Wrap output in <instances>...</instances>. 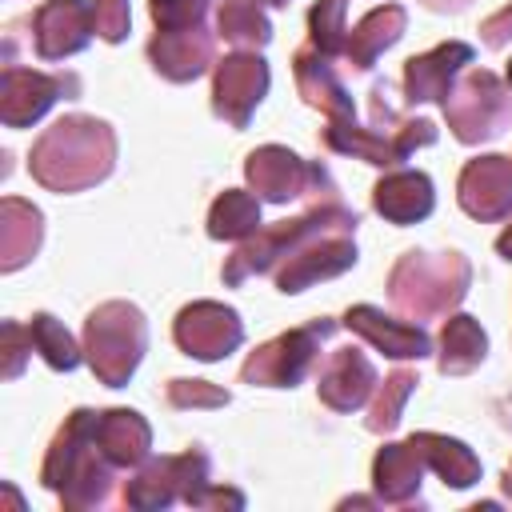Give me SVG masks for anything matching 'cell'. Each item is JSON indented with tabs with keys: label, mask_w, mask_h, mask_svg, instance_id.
<instances>
[{
	"label": "cell",
	"mask_w": 512,
	"mask_h": 512,
	"mask_svg": "<svg viewBox=\"0 0 512 512\" xmlns=\"http://www.w3.org/2000/svg\"><path fill=\"white\" fill-rule=\"evenodd\" d=\"M116 164V132L96 116H60L40 132L28 156V172L52 192H84L100 184Z\"/></svg>",
	"instance_id": "cell-1"
},
{
	"label": "cell",
	"mask_w": 512,
	"mask_h": 512,
	"mask_svg": "<svg viewBox=\"0 0 512 512\" xmlns=\"http://www.w3.org/2000/svg\"><path fill=\"white\" fill-rule=\"evenodd\" d=\"M96 416L100 412H92V408H76L60 424V432L44 456L40 480H44V488L60 492L64 508H96L108 500L116 464L96 444Z\"/></svg>",
	"instance_id": "cell-2"
},
{
	"label": "cell",
	"mask_w": 512,
	"mask_h": 512,
	"mask_svg": "<svg viewBox=\"0 0 512 512\" xmlns=\"http://www.w3.org/2000/svg\"><path fill=\"white\" fill-rule=\"evenodd\" d=\"M472 284V268L460 252H404L388 276L392 304L412 320L448 316Z\"/></svg>",
	"instance_id": "cell-3"
},
{
	"label": "cell",
	"mask_w": 512,
	"mask_h": 512,
	"mask_svg": "<svg viewBox=\"0 0 512 512\" xmlns=\"http://www.w3.org/2000/svg\"><path fill=\"white\" fill-rule=\"evenodd\" d=\"M148 348V320L128 300L100 304L84 324V360L100 384L124 388Z\"/></svg>",
	"instance_id": "cell-4"
},
{
	"label": "cell",
	"mask_w": 512,
	"mask_h": 512,
	"mask_svg": "<svg viewBox=\"0 0 512 512\" xmlns=\"http://www.w3.org/2000/svg\"><path fill=\"white\" fill-rule=\"evenodd\" d=\"M444 116L460 144L496 140L512 128V88H504V80L488 68H464L444 96Z\"/></svg>",
	"instance_id": "cell-5"
},
{
	"label": "cell",
	"mask_w": 512,
	"mask_h": 512,
	"mask_svg": "<svg viewBox=\"0 0 512 512\" xmlns=\"http://www.w3.org/2000/svg\"><path fill=\"white\" fill-rule=\"evenodd\" d=\"M332 332H336L332 320H312V324H304V328H292V332H284V336L260 344V348L244 360L240 380H244V384H260V388H292V384H300V380L316 368L320 344H324Z\"/></svg>",
	"instance_id": "cell-6"
},
{
	"label": "cell",
	"mask_w": 512,
	"mask_h": 512,
	"mask_svg": "<svg viewBox=\"0 0 512 512\" xmlns=\"http://www.w3.org/2000/svg\"><path fill=\"white\" fill-rule=\"evenodd\" d=\"M432 140H436V128L428 120H408L400 132H380V128H360L352 116H344V120H328L324 128V144L332 152L368 160L376 168H396Z\"/></svg>",
	"instance_id": "cell-7"
},
{
	"label": "cell",
	"mask_w": 512,
	"mask_h": 512,
	"mask_svg": "<svg viewBox=\"0 0 512 512\" xmlns=\"http://www.w3.org/2000/svg\"><path fill=\"white\" fill-rule=\"evenodd\" d=\"M244 176L252 184V192L268 204H288L304 192H320V188H332L328 172L320 164H304L292 148H280V144H264L248 156L244 164Z\"/></svg>",
	"instance_id": "cell-8"
},
{
	"label": "cell",
	"mask_w": 512,
	"mask_h": 512,
	"mask_svg": "<svg viewBox=\"0 0 512 512\" xmlns=\"http://www.w3.org/2000/svg\"><path fill=\"white\" fill-rule=\"evenodd\" d=\"M80 80L68 72H36V68H16L4 64L0 72V120L8 128H28L36 124L60 96H76Z\"/></svg>",
	"instance_id": "cell-9"
},
{
	"label": "cell",
	"mask_w": 512,
	"mask_h": 512,
	"mask_svg": "<svg viewBox=\"0 0 512 512\" xmlns=\"http://www.w3.org/2000/svg\"><path fill=\"white\" fill-rule=\"evenodd\" d=\"M172 336H176L180 352L192 360H224L228 352L240 348L244 324H240L236 308H228L220 300H196V304L180 308Z\"/></svg>",
	"instance_id": "cell-10"
},
{
	"label": "cell",
	"mask_w": 512,
	"mask_h": 512,
	"mask_svg": "<svg viewBox=\"0 0 512 512\" xmlns=\"http://www.w3.org/2000/svg\"><path fill=\"white\" fill-rule=\"evenodd\" d=\"M268 92V64L260 52H232L216 64L212 80V112L232 128H248L256 104Z\"/></svg>",
	"instance_id": "cell-11"
},
{
	"label": "cell",
	"mask_w": 512,
	"mask_h": 512,
	"mask_svg": "<svg viewBox=\"0 0 512 512\" xmlns=\"http://www.w3.org/2000/svg\"><path fill=\"white\" fill-rule=\"evenodd\" d=\"M96 32V16L88 0H44L32 16V40L40 60H64L88 48Z\"/></svg>",
	"instance_id": "cell-12"
},
{
	"label": "cell",
	"mask_w": 512,
	"mask_h": 512,
	"mask_svg": "<svg viewBox=\"0 0 512 512\" xmlns=\"http://www.w3.org/2000/svg\"><path fill=\"white\" fill-rule=\"evenodd\" d=\"M460 208L472 220H504L512 216V160L508 156H476L464 164L456 184Z\"/></svg>",
	"instance_id": "cell-13"
},
{
	"label": "cell",
	"mask_w": 512,
	"mask_h": 512,
	"mask_svg": "<svg viewBox=\"0 0 512 512\" xmlns=\"http://www.w3.org/2000/svg\"><path fill=\"white\" fill-rule=\"evenodd\" d=\"M344 328H352L360 340H368L376 352L392 356V360H424L432 352V336L420 324L396 320L384 308L372 304H356L344 312Z\"/></svg>",
	"instance_id": "cell-14"
},
{
	"label": "cell",
	"mask_w": 512,
	"mask_h": 512,
	"mask_svg": "<svg viewBox=\"0 0 512 512\" xmlns=\"http://www.w3.org/2000/svg\"><path fill=\"white\" fill-rule=\"evenodd\" d=\"M376 368L360 348H336L316 376V392L332 412H356L376 392Z\"/></svg>",
	"instance_id": "cell-15"
},
{
	"label": "cell",
	"mask_w": 512,
	"mask_h": 512,
	"mask_svg": "<svg viewBox=\"0 0 512 512\" xmlns=\"http://www.w3.org/2000/svg\"><path fill=\"white\" fill-rule=\"evenodd\" d=\"M212 52H216V44H212V32L204 24H196V28H160L148 44L152 68L172 84H188V80L204 76L208 64H212Z\"/></svg>",
	"instance_id": "cell-16"
},
{
	"label": "cell",
	"mask_w": 512,
	"mask_h": 512,
	"mask_svg": "<svg viewBox=\"0 0 512 512\" xmlns=\"http://www.w3.org/2000/svg\"><path fill=\"white\" fill-rule=\"evenodd\" d=\"M472 56L476 52L468 44H460V40H448V44L424 52V56H412L404 64V92H408L404 100L408 104H428V100L444 104V96L452 92L456 76L472 64Z\"/></svg>",
	"instance_id": "cell-17"
},
{
	"label": "cell",
	"mask_w": 512,
	"mask_h": 512,
	"mask_svg": "<svg viewBox=\"0 0 512 512\" xmlns=\"http://www.w3.org/2000/svg\"><path fill=\"white\" fill-rule=\"evenodd\" d=\"M292 76H296L300 96H304L312 108H320L328 120L352 116V96H348L344 80L336 76L332 56H324L320 48L308 44V48H300V52L292 56Z\"/></svg>",
	"instance_id": "cell-18"
},
{
	"label": "cell",
	"mask_w": 512,
	"mask_h": 512,
	"mask_svg": "<svg viewBox=\"0 0 512 512\" xmlns=\"http://www.w3.org/2000/svg\"><path fill=\"white\" fill-rule=\"evenodd\" d=\"M372 208H376L388 224H416V220H424V216L436 208L432 180H428L424 172H412V168L388 172V176L372 188Z\"/></svg>",
	"instance_id": "cell-19"
},
{
	"label": "cell",
	"mask_w": 512,
	"mask_h": 512,
	"mask_svg": "<svg viewBox=\"0 0 512 512\" xmlns=\"http://www.w3.org/2000/svg\"><path fill=\"white\" fill-rule=\"evenodd\" d=\"M424 456L412 440L404 444H384L372 460V484L376 496L384 504H412L420 500V484H424Z\"/></svg>",
	"instance_id": "cell-20"
},
{
	"label": "cell",
	"mask_w": 512,
	"mask_h": 512,
	"mask_svg": "<svg viewBox=\"0 0 512 512\" xmlns=\"http://www.w3.org/2000/svg\"><path fill=\"white\" fill-rule=\"evenodd\" d=\"M96 444L116 468H140L152 452V428L132 408H108L96 416Z\"/></svg>",
	"instance_id": "cell-21"
},
{
	"label": "cell",
	"mask_w": 512,
	"mask_h": 512,
	"mask_svg": "<svg viewBox=\"0 0 512 512\" xmlns=\"http://www.w3.org/2000/svg\"><path fill=\"white\" fill-rule=\"evenodd\" d=\"M44 240V216L40 208H32L20 196H4L0 200V268L16 272L24 268Z\"/></svg>",
	"instance_id": "cell-22"
},
{
	"label": "cell",
	"mask_w": 512,
	"mask_h": 512,
	"mask_svg": "<svg viewBox=\"0 0 512 512\" xmlns=\"http://www.w3.org/2000/svg\"><path fill=\"white\" fill-rule=\"evenodd\" d=\"M408 28V12L400 4H384V8H372L352 32H348V44H344V56L356 72H368L376 64V56L384 48H392Z\"/></svg>",
	"instance_id": "cell-23"
},
{
	"label": "cell",
	"mask_w": 512,
	"mask_h": 512,
	"mask_svg": "<svg viewBox=\"0 0 512 512\" xmlns=\"http://www.w3.org/2000/svg\"><path fill=\"white\" fill-rule=\"evenodd\" d=\"M412 444L420 448L424 464L452 488H468L480 480V460L476 452L464 444V440H452V436H440V432H416Z\"/></svg>",
	"instance_id": "cell-24"
},
{
	"label": "cell",
	"mask_w": 512,
	"mask_h": 512,
	"mask_svg": "<svg viewBox=\"0 0 512 512\" xmlns=\"http://www.w3.org/2000/svg\"><path fill=\"white\" fill-rule=\"evenodd\" d=\"M484 352H488V336H484L480 320H472L464 312L444 320V328H440V372L444 376L472 372L484 360Z\"/></svg>",
	"instance_id": "cell-25"
},
{
	"label": "cell",
	"mask_w": 512,
	"mask_h": 512,
	"mask_svg": "<svg viewBox=\"0 0 512 512\" xmlns=\"http://www.w3.org/2000/svg\"><path fill=\"white\" fill-rule=\"evenodd\" d=\"M260 232V196L244 188H228L208 208V236L212 240H248Z\"/></svg>",
	"instance_id": "cell-26"
},
{
	"label": "cell",
	"mask_w": 512,
	"mask_h": 512,
	"mask_svg": "<svg viewBox=\"0 0 512 512\" xmlns=\"http://www.w3.org/2000/svg\"><path fill=\"white\" fill-rule=\"evenodd\" d=\"M216 28L228 44H236L240 52H256L272 40V24L264 16L260 0H220L216 8Z\"/></svg>",
	"instance_id": "cell-27"
},
{
	"label": "cell",
	"mask_w": 512,
	"mask_h": 512,
	"mask_svg": "<svg viewBox=\"0 0 512 512\" xmlns=\"http://www.w3.org/2000/svg\"><path fill=\"white\" fill-rule=\"evenodd\" d=\"M28 332H32V348L44 356L48 368L56 372H72L80 360H84V348H76L72 332L52 316V312H36L28 320Z\"/></svg>",
	"instance_id": "cell-28"
},
{
	"label": "cell",
	"mask_w": 512,
	"mask_h": 512,
	"mask_svg": "<svg viewBox=\"0 0 512 512\" xmlns=\"http://www.w3.org/2000/svg\"><path fill=\"white\" fill-rule=\"evenodd\" d=\"M176 500H180V488H176V476H172L168 456L148 460L140 468V476L128 480V488H124V504H132V508H168Z\"/></svg>",
	"instance_id": "cell-29"
},
{
	"label": "cell",
	"mask_w": 512,
	"mask_h": 512,
	"mask_svg": "<svg viewBox=\"0 0 512 512\" xmlns=\"http://www.w3.org/2000/svg\"><path fill=\"white\" fill-rule=\"evenodd\" d=\"M420 380H416V372H408V368H396L380 388H376V400H372V408H368V432H392L396 424H400V412H404V400L412 396V388H416Z\"/></svg>",
	"instance_id": "cell-30"
},
{
	"label": "cell",
	"mask_w": 512,
	"mask_h": 512,
	"mask_svg": "<svg viewBox=\"0 0 512 512\" xmlns=\"http://www.w3.org/2000/svg\"><path fill=\"white\" fill-rule=\"evenodd\" d=\"M344 12L348 0H316L308 12V28H312V48H320L324 56H340L348 44V28H344Z\"/></svg>",
	"instance_id": "cell-31"
},
{
	"label": "cell",
	"mask_w": 512,
	"mask_h": 512,
	"mask_svg": "<svg viewBox=\"0 0 512 512\" xmlns=\"http://www.w3.org/2000/svg\"><path fill=\"white\" fill-rule=\"evenodd\" d=\"M228 400H232V392L220 384H208V380H172L168 384L172 408H224Z\"/></svg>",
	"instance_id": "cell-32"
},
{
	"label": "cell",
	"mask_w": 512,
	"mask_h": 512,
	"mask_svg": "<svg viewBox=\"0 0 512 512\" xmlns=\"http://www.w3.org/2000/svg\"><path fill=\"white\" fill-rule=\"evenodd\" d=\"M212 0H148L156 28H196L204 24Z\"/></svg>",
	"instance_id": "cell-33"
},
{
	"label": "cell",
	"mask_w": 512,
	"mask_h": 512,
	"mask_svg": "<svg viewBox=\"0 0 512 512\" xmlns=\"http://www.w3.org/2000/svg\"><path fill=\"white\" fill-rule=\"evenodd\" d=\"M92 16H96V32L108 44H120L132 28V8L128 0H92Z\"/></svg>",
	"instance_id": "cell-34"
},
{
	"label": "cell",
	"mask_w": 512,
	"mask_h": 512,
	"mask_svg": "<svg viewBox=\"0 0 512 512\" xmlns=\"http://www.w3.org/2000/svg\"><path fill=\"white\" fill-rule=\"evenodd\" d=\"M32 348V332L28 328H20V324H4V376L8 380H16L20 372H24V352Z\"/></svg>",
	"instance_id": "cell-35"
},
{
	"label": "cell",
	"mask_w": 512,
	"mask_h": 512,
	"mask_svg": "<svg viewBox=\"0 0 512 512\" xmlns=\"http://www.w3.org/2000/svg\"><path fill=\"white\" fill-rule=\"evenodd\" d=\"M480 36L488 48H504L512 40V4H504L500 12H492L484 24H480Z\"/></svg>",
	"instance_id": "cell-36"
},
{
	"label": "cell",
	"mask_w": 512,
	"mask_h": 512,
	"mask_svg": "<svg viewBox=\"0 0 512 512\" xmlns=\"http://www.w3.org/2000/svg\"><path fill=\"white\" fill-rule=\"evenodd\" d=\"M424 8H432V12H460V8H468L472 0H420Z\"/></svg>",
	"instance_id": "cell-37"
},
{
	"label": "cell",
	"mask_w": 512,
	"mask_h": 512,
	"mask_svg": "<svg viewBox=\"0 0 512 512\" xmlns=\"http://www.w3.org/2000/svg\"><path fill=\"white\" fill-rule=\"evenodd\" d=\"M496 252H500L504 260H512V224L500 232V240H496Z\"/></svg>",
	"instance_id": "cell-38"
},
{
	"label": "cell",
	"mask_w": 512,
	"mask_h": 512,
	"mask_svg": "<svg viewBox=\"0 0 512 512\" xmlns=\"http://www.w3.org/2000/svg\"><path fill=\"white\" fill-rule=\"evenodd\" d=\"M504 492H508V500H512V464H508V472H504Z\"/></svg>",
	"instance_id": "cell-39"
},
{
	"label": "cell",
	"mask_w": 512,
	"mask_h": 512,
	"mask_svg": "<svg viewBox=\"0 0 512 512\" xmlns=\"http://www.w3.org/2000/svg\"><path fill=\"white\" fill-rule=\"evenodd\" d=\"M260 4H272V8H280V4H288V0H260Z\"/></svg>",
	"instance_id": "cell-40"
},
{
	"label": "cell",
	"mask_w": 512,
	"mask_h": 512,
	"mask_svg": "<svg viewBox=\"0 0 512 512\" xmlns=\"http://www.w3.org/2000/svg\"><path fill=\"white\" fill-rule=\"evenodd\" d=\"M508 88H512V64H508Z\"/></svg>",
	"instance_id": "cell-41"
}]
</instances>
